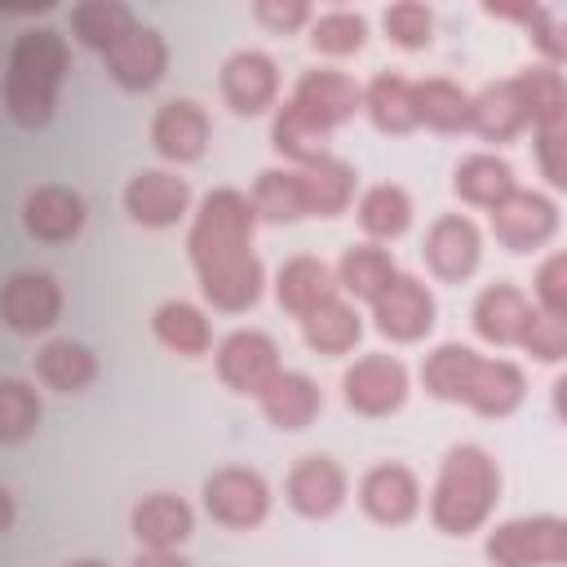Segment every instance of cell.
<instances>
[{
  "label": "cell",
  "instance_id": "obj_13",
  "mask_svg": "<svg viewBox=\"0 0 567 567\" xmlns=\"http://www.w3.org/2000/svg\"><path fill=\"white\" fill-rule=\"evenodd\" d=\"M478 252H483L478 226H474L470 217H461V213H443V217H434L430 230H425V244H421L425 266H430L439 279H447V284L470 279L474 266H478Z\"/></svg>",
  "mask_w": 567,
  "mask_h": 567
},
{
  "label": "cell",
  "instance_id": "obj_46",
  "mask_svg": "<svg viewBox=\"0 0 567 567\" xmlns=\"http://www.w3.org/2000/svg\"><path fill=\"white\" fill-rule=\"evenodd\" d=\"M252 13L270 31H297L301 22H310V4L306 0H257Z\"/></svg>",
  "mask_w": 567,
  "mask_h": 567
},
{
  "label": "cell",
  "instance_id": "obj_8",
  "mask_svg": "<svg viewBox=\"0 0 567 567\" xmlns=\"http://www.w3.org/2000/svg\"><path fill=\"white\" fill-rule=\"evenodd\" d=\"M62 315V288L53 275L44 270H18L0 284V319L4 328L22 332V337H35V332H49Z\"/></svg>",
  "mask_w": 567,
  "mask_h": 567
},
{
  "label": "cell",
  "instance_id": "obj_30",
  "mask_svg": "<svg viewBox=\"0 0 567 567\" xmlns=\"http://www.w3.org/2000/svg\"><path fill=\"white\" fill-rule=\"evenodd\" d=\"M394 275H399L394 270V257L385 248H377V244H350L341 252L337 270H332L337 288H346L354 301H377Z\"/></svg>",
  "mask_w": 567,
  "mask_h": 567
},
{
  "label": "cell",
  "instance_id": "obj_24",
  "mask_svg": "<svg viewBox=\"0 0 567 567\" xmlns=\"http://www.w3.org/2000/svg\"><path fill=\"white\" fill-rule=\"evenodd\" d=\"M470 128L483 142H514L527 128V111H523V93H518L514 75L496 80L470 97Z\"/></svg>",
  "mask_w": 567,
  "mask_h": 567
},
{
  "label": "cell",
  "instance_id": "obj_2",
  "mask_svg": "<svg viewBox=\"0 0 567 567\" xmlns=\"http://www.w3.org/2000/svg\"><path fill=\"white\" fill-rule=\"evenodd\" d=\"M421 385H425V394H434L443 403H465L478 416H509L527 394V377L518 363L483 359L461 341H443L425 354Z\"/></svg>",
  "mask_w": 567,
  "mask_h": 567
},
{
  "label": "cell",
  "instance_id": "obj_39",
  "mask_svg": "<svg viewBox=\"0 0 567 567\" xmlns=\"http://www.w3.org/2000/svg\"><path fill=\"white\" fill-rule=\"evenodd\" d=\"M368 40V18L354 13V9H328L310 22V44L315 53H328V58H346V53H359Z\"/></svg>",
  "mask_w": 567,
  "mask_h": 567
},
{
  "label": "cell",
  "instance_id": "obj_35",
  "mask_svg": "<svg viewBox=\"0 0 567 567\" xmlns=\"http://www.w3.org/2000/svg\"><path fill=\"white\" fill-rule=\"evenodd\" d=\"M270 146L292 164H315L328 155V128L315 124L297 102H284L270 120Z\"/></svg>",
  "mask_w": 567,
  "mask_h": 567
},
{
  "label": "cell",
  "instance_id": "obj_25",
  "mask_svg": "<svg viewBox=\"0 0 567 567\" xmlns=\"http://www.w3.org/2000/svg\"><path fill=\"white\" fill-rule=\"evenodd\" d=\"M275 297H279V306H284L288 315L306 319L315 306H323V301L337 297V279H332V270H328L319 257L301 252V257H288V261L279 266Z\"/></svg>",
  "mask_w": 567,
  "mask_h": 567
},
{
  "label": "cell",
  "instance_id": "obj_16",
  "mask_svg": "<svg viewBox=\"0 0 567 567\" xmlns=\"http://www.w3.org/2000/svg\"><path fill=\"white\" fill-rule=\"evenodd\" d=\"M208 137H213V124H208L199 102H190V97L159 102V111L151 120V142H155V151L164 159L190 164V159H199L208 151Z\"/></svg>",
  "mask_w": 567,
  "mask_h": 567
},
{
  "label": "cell",
  "instance_id": "obj_17",
  "mask_svg": "<svg viewBox=\"0 0 567 567\" xmlns=\"http://www.w3.org/2000/svg\"><path fill=\"white\" fill-rule=\"evenodd\" d=\"M284 496L301 518H328V514H337L346 505V470L332 456H319V452L301 456L288 470Z\"/></svg>",
  "mask_w": 567,
  "mask_h": 567
},
{
  "label": "cell",
  "instance_id": "obj_40",
  "mask_svg": "<svg viewBox=\"0 0 567 567\" xmlns=\"http://www.w3.org/2000/svg\"><path fill=\"white\" fill-rule=\"evenodd\" d=\"M40 425V394L35 385L4 377L0 381V443H22Z\"/></svg>",
  "mask_w": 567,
  "mask_h": 567
},
{
  "label": "cell",
  "instance_id": "obj_6",
  "mask_svg": "<svg viewBox=\"0 0 567 567\" xmlns=\"http://www.w3.org/2000/svg\"><path fill=\"white\" fill-rule=\"evenodd\" d=\"M204 509L221 523V527H235V532H248L257 527L266 514H270V487L257 470L248 465H226V470H213L204 478Z\"/></svg>",
  "mask_w": 567,
  "mask_h": 567
},
{
  "label": "cell",
  "instance_id": "obj_37",
  "mask_svg": "<svg viewBox=\"0 0 567 567\" xmlns=\"http://www.w3.org/2000/svg\"><path fill=\"white\" fill-rule=\"evenodd\" d=\"M412 97H416V124H425L434 133H461V128H470V93L461 84L434 75V80L412 84Z\"/></svg>",
  "mask_w": 567,
  "mask_h": 567
},
{
  "label": "cell",
  "instance_id": "obj_38",
  "mask_svg": "<svg viewBox=\"0 0 567 567\" xmlns=\"http://www.w3.org/2000/svg\"><path fill=\"white\" fill-rule=\"evenodd\" d=\"M359 226L372 239H399L412 226V195L394 182L368 186L363 199H359Z\"/></svg>",
  "mask_w": 567,
  "mask_h": 567
},
{
  "label": "cell",
  "instance_id": "obj_41",
  "mask_svg": "<svg viewBox=\"0 0 567 567\" xmlns=\"http://www.w3.org/2000/svg\"><path fill=\"white\" fill-rule=\"evenodd\" d=\"M381 27H385V40L399 44V49H408V53H416V49H425L434 40V13L425 4H416V0L390 4L381 13Z\"/></svg>",
  "mask_w": 567,
  "mask_h": 567
},
{
  "label": "cell",
  "instance_id": "obj_34",
  "mask_svg": "<svg viewBox=\"0 0 567 567\" xmlns=\"http://www.w3.org/2000/svg\"><path fill=\"white\" fill-rule=\"evenodd\" d=\"M301 168V182H306V204H310V217H337L350 208L354 199V168L337 155H323L315 164H297Z\"/></svg>",
  "mask_w": 567,
  "mask_h": 567
},
{
  "label": "cell",
  "instance_id": "obj_48",
  "mask_svg": "<svg viewBox=\"0 0 567 567\" xmlns=\"http://www.w3.org/2000/svg\"><path fill=\"white\" fill-rule=\"evenodd\" d=\"M13 527V496H9V487H0V536Z\"/></svg>",
  "mask_w": 567,
  "mask_h": 567
},
{
  "label": "cell",
  "instance_id": "obj_31",
  "mask_svg": "<svg viewBox=\"0 0 567 567\" xmlns=\"http://www.w3.org/2000/svg\"><path fill=\"white\" fill-rule=\"evenodd\" d=\"M133 27H137V18H133V9L124 0H80L71 9V31L93 53L115 49Z\"/></svg>",
  "mask_w": 567,
  "mask_h": 567
},
{
  "label": "cell",
  "instance_id": "obj_4",
  "mask_svg": "<svg viewBox=\"0 0 567 567\" xmlns=\"http://www.w3.org/2000/svg\"><path fill=\"white\" fill-rule=\"evenodd\" d=\"M501 501V470L492 452L478 443H456L447 447L439 465V483L430 496V518L443 536H470L487 523V514Z\"/></svg>",
  "mask_w": 567,
  "mask_h": 567
},
{
  "label": "cell",
  "instance_id": "obj_29",
  "mask_svg": "<svg viewBox=\"0 0 567 567\" xmlns=\"http://www.w3.org/2000/svg\"><path fill=\"white\" fill-rule=\"evenodd\" d=\"M518 93H523V111L527 124L540 128H567V84L558 66H527L514 75Z\"/></svg>",
  "mask_w": 567,
  "mask_h": 567
},
{
  "label": "cell",
  "instance_id": "obj_36",
  "mask_svg": "<svg viewBox=\"0 0 567 567\" xmlns=\"http://www.w3.org/2000/svg\"><path fill=\"white\" fill-rule=\"evenodd\" d=\"M452 190L474 204V208H496L509 190H514V168L509 159L501 155H465L456 164V177H452Z\"/></svg>",
  "mask_w": 567,
  "mask_h": 567
},
{
  "label": "cell",
  "instance_id": "obj_27",
  "mask_svg": "<svg viewBox=\"0 0 567 567\" xmlns=\"http://www.w3.org/2000/svg\"><path fill=\"white\" fill-rule=\"evenodd\" d=\"M363 111L381 133H412L416 128V97L412 80L399 71H377L363 89Z\"/></svg>",
  "mask_w": 567,
  "mask_h": 567
},
{
  "label": "cell",
  "instance_id": "obj_19",
  "mask_svg": "<svg viewBox=\"0 0 567 567\" xmlns=\"http://www.w3.org/2000/svg\"><path fill=\"white\" fill-rule=\"evenodd\" d=\"M84 195L71 190V186H35L27 199H22V226L31 239L40 244H66L84 230Z\"/></svg>",
  "mask_w": 567,
  "mask_h": 567
},
{
  "label": "cell",
  "instance_id": "obj_26",
  "mask_svg": "<svg viewBox=\"0 0 567 567\" xmlns=\"http://www.w3.org/2000/svg\"><path fill=\"white\" fill-rule=\"evenodd\" d=\"M151 332H155L159 346H168L173 354H186V359H199V354H208V346H213V323H208V315H204L199 306L182 301V297L155 306Z\"/></svg>",
  "mask_w": 567,
  "mask_h": 567
},
{
  "label": "cell",
  "instance_id": "obj_12",
  "mask_svg": "<svg viewBox=\"0 0 567 567\" xmlns=\"http://www.w3.org/2000/svg\"><path fill=\"white\" fill-rule=\"evenodd\" d=\"M186 208H190V186L177 173L146 168V173H133L124 186V213L137 226H151V230L177 226L186 217Z\"/></svg>",
  "mask_w": 567,
  "mask_h": 567
},
{
  "label": "cell",
  "instance_id": "obj_23",
  "mask_svg": "<svg viewBox=\"0 0 567 567\" xmlns=\"http://www.w3.org/2000/svg\"><path fill=\"white\" fill-rule=\"evenodd\" d=\"M257 403H261V416L275 430H306L319 416L323 394H319V385L306 372H284L279 368V377L257 394Z\"/></svg>",
  "mask_w": 567,
  "mask_h": 567
},
{
  "label": "cell",
  "instance_id": "obj_44",
  "mask_svg": "<svg viewBox=\"0 0 567 567\" xmlns=\"http://www.w3.org/2000/svg\"><path fill=\"white\" fill-rule=\"evenodd\" d=\"M563 151H567V128H540V133H536V159H540V173L549 177V186H554V190H563V186H567Z\"/></svg>",
  "mask_w": 567,
  "mask_h": 567
},
{
  "label": "cell",
  "instance_id": "obj_22",
  "mask_svg": "<svg viewBox=\"0 0 567 567\" xmlns=\"http://www.w3.org/2000/svg\"><path fill=\"white\" fill-rule=\"evenodd\" d=\"M532 315H536L532 301L514 284H487L478 292L470 319H474V332L483 341H492V346H518V337H523V328H527Z\"/></svg>",
  "mask_w": 567,
  "mask_h": 567
},
{
  "label": "cell",
  "instance_id": "obj_18",
  "mask_svg": "<svg viewBox=\"0 0 567 567\" xmlns=\"http://www.w3.org/2000/svg\"><path fill=\"white\" fill-rule=\"evenodd\" d=\"M102 58H106L111 80H115L120 89H128V93L155 89V84L164 80V71H168V44H164V35H159L155 27H142V22H137L115 49H106Z\"/></svg>",
  "mask_w": 567,
  "mask_h": 567
},
{
  "label": "cell",
  "instance_id": "obj_20",
  "mask_svg": "<svg viewBox=\"0 0 567 567\" xmlns=\"http://www.w3.org/2000/svg\"><path fill=\"white\" fill-rule=\"evenodd\" d=\"M288 102H297L315 124H323L332 133L337 124H346L363 106V89L346 71H301Z\"/></svg>",
  "mask_w": 567,
  "mask_h": 567
},
{
  "label": "cell",
  "instance_id": "obj_42",
  "mask_svg": "<svg viewBox=\"0 0 567 567\" xmlns=\"http://www.w3.org/2000/svg\"><path fill=\"white\" fill-rule=\"evenodd\" d=\"M518 346H523L532 359H540V363H558V359L567 354V323H563V319H549V315L536 310V315L527 319Z\"/></svg>",
  "mask_w": 567,
  "mask_h": 567
},
{
  "label": "cell",
  "instance_id": "obj_21",
  "mask_svg": "<svg viewBox=\"0 0 567 567\" xmlns=\"http://www.w3.org/2000/svg\"><path fill=\"white\" fill-rule=\"evenodd\" d=\"M128 527H133V536H137L142 549H177V545L190 536L195 514H190V505H186L182 496H173V492H151V496H142V501L133 505Z\"/></svg>",
  "mask_w": 567,
  "mask_h": 567
},
{
  "label": "cell",
  "instance_id": "obj_49",
  "mask_svg": "<svg viewBox=\"0 0 567 567\" xmlns=\"http://www.w3.org/2000/svg\"><path fill=\"white\" fill-rule=\"evenodd\" d=\"M66 567H106L102 558H75V563H66Z\"/></svg>",
  "mask_w": 567,
  "mask_h": 567
},
{
  "label": "cell",
  "instance_id": "obj_45",
  "mask_svg": "<svg viewBox=\"0 0 567 567\" xmlns=\"http://www.w3.org/2000/svg\"><path fill=\"white\" fill-rule=\"evenodd\" d=\"M527 35H532V44L545 53V66H558L563 58H567V40H563V22L549 13V9H540L532 22H527Z\"/></svg>",
  "mask_w": 567,
  "mask_h": 567
},
{
  "label": "cell",
  "instance_id": "obj_3",
  "mask_svg": "<svg viewBox=\"0 0 567 567\" xmlns=\"http://www.w3.org/2000/svg\"><path fill=\"white\" fill-rule=\"evenodd\" d=\"M66 40L53 27H27L13 49H9V71H4V106L13 124L40 128L53 120L58 89L66 80Z\"/></svg>",
  "mask_w": 567,
  "mask_h": 567
},
{
  "label": "cell",
  "instance_id": "obj_14",
  "mask_svg": "<svg viewBox=\"0 0 567 567\" xmlns=\"http://www.w3.org/2000/svg\"><path fill=\"white\" fill-rule=\"evenodd\" d=\"M359 505L372 523L381 527H399L421 509V483L408 465L399 461H381L359 478Z\"/></svg>",
  "mask_w": 567,
  "mask_h": 567
},
{
  "label": "cell",
  "instance_id": "obj_43",
  "mask_svg": "<svg viewBox=\"0 0 567 567\" xmlns=\"http://www.w3.org/2000/svg\"><path fill=\"white\" fill-rule=\"evenodd\" d=\"M536 301H540V315L549 319L567 315V257L563 252L545 257V266L536 270Z\"/></svg>",
  "mask_w": 567,
  "mask_h": 567
},
{
  "label": "cell",
  "instance_id": "obj_47",
  "mask_svg": "<svg viewBox=\"0 0 567 567\" xmlns=\"http://www.w3.org/2000/svg\"><path fill=\"white\" fill-rule=\"evenodd\" d=\"M133 567H190V563L182 554H173V549H142L133 558Z\"/></svg>",
  "mask_w": 567,
  "mask_h": 567
},
{
  "label": "cell",
  "instance_id": "obj_9",
  "mask_svg": "<svg viewBox=\"0 0 567 567\" xmlns=\"http://www.w3.org/2000/svg\"><path fill=\"white\" fill-rule=\"evenodd\" d=\"M492 213V235L509 248V252H532V248H540V244H549L554 239V230H558V208H554V199L549 195H540V190H509L496 208H487Z\"/></svg>",
  "mask_w": 567,
  "mask_h": 567
},
{
  "label": "cell",
  "instance_id": "obj_32",
  "mask_svg": "<svg viewBox=\"0 0 567 567\" xmlns=\"http://www.w3.org/2000/svg\"><path fill=\"white\" fill-rule=\"evenodd\" d=\"M252 213L266 217V221H301L310 217V204H306V182H301V168H266L257 173L252 182Z\"/></svg>",
  "mask_w": 567,
  "mask_h": 567
},
{
  "label": "cell",
  "instance_id": "obj_5",
  "mask_svg": "<svg viewBox=\"0 0 567 567\" xmlns=\"http://www.w3.org/2000/svg\"><path fill=\"white\" fill-rule=\"evenodd\" d=\"M483 554L492 567H563L567 563V523L558 514L505 518L487 532Z\"/></svg>",
  "mask_w": 567,
  "mask_h": 567
},
{
  "label": "cell",
  "instance_id": "obj_33",
  "mask_svg": "<svg viewBox=\"0 0 567 567\" xmlns=\"http://www.w3.org/2000/svg\"><path fill=\"white\" fill-rule=\"evenodd\" d=\"M301 337H306V346H310L315 354H346V350H354V341L363 337V319H359V310H354L350 301L332 297V301L315 306V310L301 319Z\"/></svg>",
  "mask_w": 567,
  "mask_h": 567
},
{
  "label": "cell",
  "instance_id": "obj_10",
  "mask_svg": "<svg viewBox=\"0 0 567 567\" xmlns=\"http://www.w3.org/2000/svg\"><path fill=\"white\" fill-rule=\"evenodd\" d=\"M434 315H439L434 292L416 275H394L385 292L372 301V323L390 341H421L434 328Z\"/></svg>",
  "mask_w": 567,
  "mask_h": 567
},
{
  "label": "cell",
  "instance_id": "obj_15",
  "mask_svg": "<svg viewBox=\"0 0 567 567\" xmlns=\"http://www.w3.org/2000/svg\"><path fill=\"white\" fill-rule=\"evenodd\" d=\"M221 97L235 115H261L279 97V66L257 49H239L221 62Z\"/></svg>",
  "mask_w": 567,
  "mask_h": 567
},
{
  "label": "cell",
  "instance_id": "obj_1",
  "mask_svg": "<svg viewBox=\"0 0 567 567\" xmlns=\"http://www.w3.org/2000/svg\"><path fill=\"white\" fill-rule=\"evenodd\" d=\"M252 230H257V213L244 190L217 186L199 199L186 248H190V266L199 275V292L217 310L239 315L261 297L266 270L252 252Z\"/></svg>",
  "mask_w": 567,
  "mask_h": 567
},
{
  "label": "cell",
  "instance_id": "obj_11",
  "mask_svg": "<svg viewBox=\"0 0 567 567\" xmlns=\"http://www.w3.org/2000/svg\"><path fill=\"white\" fill-rule=\"evenodd\" d=\"M217 377L239 394H261L279 377V346L257 328H235L217 346Z\"/></svg>",
  "mask_w": 567,
  "mask_h": 567
},
{
  "label": "cell",
  "instance_id": "obj_7",
  "mask_svg": "<svg viewBox=\"0 0 567 567\" xmlns=\"http://www.w3.org/2000/svg\"><path fill=\"white\" fill-rule=\"evenodd\" d=\"M341 399L359 416H390L408 399V368L394 354H363L341 372Z\"/></svg>",
  "mask_w": 567,
  "mask_h": 567
},
{
  "label": "cell",
  "instance_id": "obj_28",
  "mask_svg": "<svg viewBox=\"0 0 567 567\" xmlns=\"http://www.w3.org/2000/svg\"><path fill=\"white\" fill-rule=\"evenodd\" d=\"M35 377L58 394H80L97 377V354L84 341L58 337L35 354Z\"/></svg>",
  "mask_w": 567,
  "mask_h": 567
}]
</instances>
